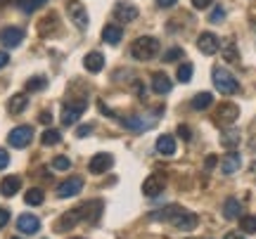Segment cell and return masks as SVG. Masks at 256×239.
<instances>
[{
    "mask_svg": "<svg viewBox=\"0 0 256 239\" xmlns=\"http://www.w3.org/2000/svg\"><path fill=\"white\" fill-rule=\"evenodd\" d=\"M150 221H159V223H174L178 230H185L190 232L197 228V216L190 211H185V209H180V206H166V209H162V211H154L147 216Z\"/></svg>",
    "mask_w": 256,
    "mask_h": 239,
    "instance_id": "obj_1",
    "label": "cell"
},
{
    "mask_svg": "<svg viewBox=\"0 0 256 239\" xmlns=\"http://www.w3.org/2000/svg\"><path fill=\"white\" fill-rule=\"evenodd\" d=\"M130 55L140 59V62H150V59H154L159 55V40L152 36H140L133 40V45H130Z\"/></svg>",
    "mask_w": 256,
    "mask_h": 239,
    "instance_id": "obj_2",
    "label": "cell"
},
{
    "mask_svg": "<svg viewBox=\"0 0 256 239\" xmlns=\"http://www.w3.org/2000/svg\"><path fill=\"white\" fill-rule=\"evenodd\" d=\"M211 78H214V85L218 88V92H223V95H235V92H240L238 78L230 74L228 69H223V66H216Z\"/></svg>",
    "mask_w": 256,
    "mask_h": 239,
    "instance_id": "obj_3",
    "label": "cell"
},
{
    "mask_svg": "<svg viewBox=\"0 0 256 239\" xmlns=\"http://www.w3.org/2000/svg\"><path fill=\"white\" fill-rule=\"evenodd\" d=\"M31 140H34V128L31 126H17V128L10 130L8 135V142L14 149H24L26 145H31Z\"/></svg>",
    "mask_w": 256,
    "mask_h": 239,
    "instance_id": "obj_4",
    "label": "cell"
},
{
    "mask_svg": "<svg viewBox=\"0 0 256 239\" xmlns=\"http://www.w3.org/2000/svg\"><path fill=\"white\" fill-rule=\"evenodd\" d=\"M66 12H69V19L74 21V26L81 28V31H86L88 28V12H86V7H83L78 0H69L66 2Z\"/></svg>",
    "mask_w": 256,
    "mask_h": 239,
    "instance_id": "obj_5",
    "label": "cell"
},
{
    "mask_svg": "<svg viewBox=\"0 0 256 239\" xmlns=\"http://www.w3.org/2000/svg\"><path fill=\"white\" fill-rule=\"evenodd\" d=\"M164 187H166V175L152 173L145 183H142V192H145V197H159V194L164 192Z\"/></svg>",
    "mask_w": 256,
    "mask_h": 239,
    "instance_id": "obj_6",
    "label": "cell"
},
{
    "mask_svg": "<svg viewBox=\"0 0 256 239\" xmlns=\"http://www.w3.org/2000/svg\"><path fill=\"white\" fill-rule=\"evenodd\" d=\"M83 111H86V102H83V100L69 102V104L62 109V123H64V126H74V123L83 116Z\"/></svg>",
    "mask_w": 256,
    "mask_h": 239,
    "instance_id": "obj_7",
    "label": "cell"
},
{
    "mask_svg": "<svg viewBox=\"0 0 256 239\" xmlns=\"http://www.w3.org/2000/svg\"><path fill=\"white\" fill-rule=\"evenodd\" d=\"M197 47H200V52L204 55H216L220 50V40L216 33H211V31H204L200 38H197Z\"/></svg>",
    "mask_w": 256,
    "mask_h": 239,
    "instance_id": "obj_8",
    "label": "cell"
},
{
    "mask_svg": "<svg viewBox=\"0 0 256 239\" xmlns=\"http://www.w3.org/2000/svg\"><path fill=\"white\" fill-rule=\"evenodd\" d=\"M112 166H114V157H112V154H107V152H102V154H95V157L90 159L88 171H90L92 175H102V173H107Z\"/></svg>",
    "mask_w": 256,
    "mask_h": 239,
    "instance_id": "obj_9",
    "label": "cell"
},
{
    "mask_svg": "<svg viewBox=\"0 0 256 239\" xmlns=\"http://www.w3.org/2000/svg\"><path fill=\"white\" fill-rule=\"evenodd\" d=\"M81 190H83L81 178H69V180L60 183V187H57V197H60V199H69V197H76Z\"/></svg>",
    "mask_w": 256,
    "mask_h": 239,
    "instance_id": "obj_10",
    "label": "cell"
},
{
    "mask_svg": "<svg viewBox=\"0 0 256 239\" xmlns=\"http://www.w3.org/2000/svg\"><path fill=\"white\" fill-rule=\"evenodd\" d=\"M24 40V31L17 26H5L0 31V43L5 47H17Z\"/></svg>",
    "mask_w": 256,
    "mask_h": 239,
    "instance_id": "obj_11",
    "label": "cell"
},
{
    "mask_svg": "<svg viewBox=\"0 0 256 239\" xmlns=\"http://www.w3.org/2000/svg\"><path fill=\"white\" fill-rule=\"evenodd\" d=\"M17 230L24 232V235H36L40 230V221L36 216H31V213H22L17 218Z\"/></svg>",
    "mask_w": 256,
    "mask_h": 239,
    "instance_id": "obj_12",
    "label": "cell"
},
{
    "mask_svg": "<svg viewBox=\"0 0 256 239\" xmlns=\"http://www.w3.org/2000/svg\"><path fill=\"white\" fill-rule=\"evenodd\" d=\"M81 221H88V223H98V218H100V213H102V202L100 199H92V202H88V204H83L81 209Z\"/></svg>",
    "mask_w": 256,
    "mask_h": 239,
    "instance_id": "obj_13",
    "label": "cell"
},
{
    "mask_svg": "<svg viewBox=\"0 0 256 239\" xmlns=\"http://www.w3.org/2000/svg\"><path fill=\"white\" fill-rule=\"evenodd\" d=\"M238 116H240V107L232 104V102H223L218 111H216V121H220V123H232Z\"/></svg>",
    "mask_w": 256,
    "mask_h": 239,
    "instance_id": "obj_14",
    "label": "cell"
},
{
    "mask_svg": "<svg viewBox=\"0 0 256 239\" xmlns=\"http://www.w3.org/2000/svg\"><path fill=\"white\" fill-rule=\"evenodd\" d=\"M78 221H81V211H78V209L66 211L62 218H60V223H55V230L57 232H69L72 228H76V225H78Z\"/></svg>",
    "mask_w": 256,
    "mask_h": 239,
    "instance_id": "obj_15",
    "label": "cell"
},
{
    "mask_svg": "<svg viewBox=\"0 0 256 239\" xmlns=\"http://www.w3.org/2000/svg\"><path fill=\"white\" fill-rule=\"evenodd\" d=\"M240 166H242V157L238 152H228L226 157L220 159V171L226 175H232L235 171H240Z\"/></svg>",
    "mask_w": 256,
    "mask_h": 239,
    "instance_id": "obj_16",
    "label": "cell"
},
{
    "mask_svg": "<svg viewBox=\"0 0 256 239\" xmlns=\"http://www.w3.org/2000/svg\"><path fill=\"white\" fill-rule=\"evenodd\" d=\"M83 66H86L90 74H100L102 69H104V57H102V52H88V55L83 57Z\"/></svg>",
    "mask_w": 256,
    "mask_h": 239,
    "instance_id": "obj_17",
    "label": "cell"
},
{
    "mask_svg": "<svg viewBox=\"0 0 256 239\" xmlns=\"http://www.w3.org/2000/svg\"><path fill=\"white\" fill-rule=\"evenodd\" d=\"M114 17L119 19V21H133L138 19V7L136 5H126V2H119L116 7H114Z\"/></svg>",
    "mask_w": 256,
    "mask_h": 239,
    "instance_id": "obj_18",
    "label": "cell"
},
{
    "mask_svg": "<svg viewBox=\"0 0 256 239\" xmlns=\"http://www.w3.org/2000/svg\"><path fill=\"white\" fill-rule=\"evenodd\" d=\"M19 190H22V180H19L17 175H8V178L0 183V194H2V197H14Z\"/></svg>",
    "mask_w": 256,
    "mask_h": 239,
    "instance_id": "obj_19",
    "label": "cell"
},
{
    "mask_svg": "<svg viewBox=\"0 0 256 239\" xmlns=\"http://www.w3.org/2000/svg\"><path fill=\"white\" fill-rule=\"evenodd\" d=\"M121 38H124V31H121V26H116V24H107L104 31H102V40H104L107 45H119Z\"/></svg>",
    "mask_w": 256,
    "mask_h": 239,
    "instance_id": "obj_20",
    "label": "cell"
},
{
    "mask_svg": "<svg viewBox=\"0 0 256 239\" xmlns=\"http://www.w3.org/2000/svg\"><path fill=\"white\" fill-rule=\"evenodd\" d=\"M26 107H28V97L24 95V92H17V95H12V97L8 100V111L10 114H14V116L22 114Z\"/></svg>",
    "mask_w": 256,
    "mask_h": 239,
    "instance_id": "obj_21",
    "label": "cell"
},
{
    "mask_svg": "<svg viewBox=\"0 0 256 239\" xmlns=\"http://www.w3.org/2000/svg\"><path fill=\"white\" fill-rule=\"evenodd\" d=\"M171 88H174V83H171V78L166 74L152 76V90H154L156 95H166V92H171Z\"/></svg>",
    "mask_w": 256,
    "mask_h": 239,
    "instance_id": "obj_22",
    "label": "cell"
},
{
    "mask_svg": "<svg viewBox=\"0 0 256 239\" xmlns=\"http://www.w3.org/2000/svg\"><path fill=\"white\" fill-rule=\"evenodd\" d=\"M124 126L133 133H142V130L152 128V121L142 119V116H128V119H124Z\"/></svg>",
    "mask_w": 256,
    "mask_h": 239,
    "instance_id": "obj_23",
    "label": "cell"
},
{
    "mask_svg": "<svg viewBox=\"0 0 256 239\" xmlns=\"http://www.w3.org/2000/svg\"><path fill=\"white\" fill-rule=\"evenodd\" d=\"M57 26H60L57 14H48L46 19H40V21H38V33H40V36H50L52 31H57Z\"/></svg>",
    "mask_w": 256,
    "mask_h": 239,
    "instance_id": "obj_24",
    "label": "cell"
},
{
    "mask_svg": "<svg viewBox=\"0 0 256 239\" xmlns=\"http://www.w3.org/2000/svg\"><path fill=\"white\" fill-rule=\"evenodd\" d=\"M156 152H159V154H164V157L176 154V140H174V135H162V138L156 140Z\"/></svg>",
    "mask_w": 256,
    "mask_h": 239,
    "instance_id": "obj_25",
    "label": "cell"
},
{
    "mask_svg": "<svg viewBox=\"0 0 256 239\" xmlns=\"http://www.w3.org/2000/svg\"><path fill=\"white\" fill-rule=\"evenodd\" d=\"M211 104H214V95H211V92H197V95L192 97V109H197V111L209 109Z\"/></svg>",
    "mask_w": 256,
    "mask_h": 239,
    "instance_id": "obj_26",
    "label": "cell"
},
{
    "mask_svg": "<svg viewBox=\"0 0 256 239\" xmlns=\"http://www.w3.org/2000/svg\"><path fill=\"white\" fill-rule=\"evenodd\" d=\"M223 216L228 218V221H235L242 216V204L238 199H228V202L223 204Z\"/></svg>",
    "mask_w": 256,
    "mask_h": 239,
    "instance_id": "obj_27",
    "label": "cell"
},
{
    "mask_svg": "<svg viewBox=\"0 0 256 239\" xmlns=\"http://www.w3.org/2000/svg\"><path fill=\"white\" fill-rule=\"evenodd\" d=\"M240 138H242V135H240V130L238 128H230V126L220 133V140H223V145H226V147H238Z\"/></svg>",
    "mask_w": 256,
    "mask_h": 239,
    "instance_id": "obj_28",
    "label": "cell"
},
{
    "mask_svg": "<svg viewBox=\"0 0 256 239\" xmlns=\"http://www.w3.org/2000/svg\"><path fill=\"white\" fill-rule=\"evenodd\" d=\"M24 202H26L28 206H40V204L46 202V194H43L40 187H31V190L24 194Z\"/></svg>",
    "mask_w": 256,
    "mask_h": 239,
    "instance_id": "obj_29",
    "label": "cell"
},
{
    "mask_svg": "<svg viewBox=\"0 0 256 239\" xmlns=\"http://www.w3.org/2000/svg\"><path fill=\"white\" fill-rule=\"evenodd\" d=\"M40 142L46 145V147H52V145H57V142H62V133L55 128H48L43 135H40Z\"/></svg>",
    "mask_w": 256,
    "mask_h": 239,
    "instance_id": "obj_30",
    "label": "cell"
},
{
    "mask_svg": "<svg viewBox=\"0 0 256 239\" xmlns=\"http://www.w3.org/2000/svg\"><path fill=\"white\" fill-rule=\"evenodd\" d=\"M46 85H48L46 76H34V78H28L26 81V90L28 92H38V90H43Z\"/></svg>",
    "mask_w": 256,
    "mask_h": 239,
    "instance_id": "obj_31",
    "label": "cell"
},
{
    "mask_svg": "<svg viewBox=\"0 0 256 239\" xmlns=\"http://www.w3.org/2000/svg\"><path fill=\"white\" fill-rule=\"evenodd\" d=\"M240 230L244 232V235H254L256 232V216H244V218L240 221Z\"/></svg>",
    "mask_w": 256,
    "mask_h": 239,
    "instance_id": "obj_32",
    "label": "cell"
},
{
    "mask_svg": "<svg viewBox=\"0 0 256 239\" xmlns=\"http://www.w3.org/2000/svg\"><path fill=\"white\" fill-rule=\"evenodd\" d=\"M48 0H19V7L22 12H36L38 7H43Z\"/></svg>",
    "mask_w": 256,
    "mask_h": 239,
    "instance_id": "obj_33",
    "label": "cell"
},
{
    "mask_svg": "<svg viewBox=\"0 0 256 239\" xmlns=\"http://www.w3.org/2000/svg\"><path fill=\"white\" fill-rule=\"evenodd\" d=\"M190 78H192V64H190V62H185V64L178 66V81L188 83Z\"/></svg>",
    "mask_w": 256,
    "mask_h": 239,
    "instance_id": "obj_34",
    "label": "cell"
},
{
    "mask_svg": "<svg viewBox=\"0 0 256 239\" xmlns=\"http://www.w3.org/2000/svg\"><path fill=\"white\" fill-rule=\"evenodd\" d=\"M52 168H55V171H69V168H72V161H69V157H55L52 159Z\"/></svg>",
    "mask_w": 256,
    "mask_h": 239,
    "instance_id": "obj_35",
    "label": "cell"
},
{
    "mask_svg": "<svg viewBox=\"0 0 256 239\" xmlns=\"http://www.w3.org/2000/svg\"><path fill=\"white\" fill-rule=\"evenodd\" d=\"M211 21H214V24H218V21H223V19H226V7H223V5H216V7H214V12H211Z\"/></svg>",
    "mask_w": 256,
    "mask_h": 239,
    "instance_id": "obj_36",
    "label": "cell"
},
{
    "mask_svg": "<svg viewBox=\"0 0 256 239\" xmlns=\"http://www.w3.org/2000/svg\"><path fill=\"white\" fill-rule=\"evenodd\" d=\"M180 57H183V50H180V47H171L164 55V62H176V59H180Z\"/></svg>",
    "mask_w": 256,
    "mask_h": 239,
    "instance_id": "obj_37",
    "label": "cell"
},
{
    "mask_svg": "<svg viewBox=\"0 0 256 239\" xmlns=\"http://www.w3.org/2000/svg\"><path fill=\"white\" fill-rule=\"evenodd\" d=\"M223 57H226V62H235V59H238V55H235V45H232V43H228V47L223 50Z\"/></svg>",
    "mask_w": 256,
    "mask_h": 239,
    "instance_id": "obj_38",
    "label": "cell"
},
{
    "mask_svg": "<svg viewBox=\"0 0 256 239\" xmlns=\"http://www.w3.org/2000/svg\"><path fill=\"white\" fill-rule=\"evenodd\" d=\"M90 133H92V126L86 123V126H78V128H76V138H86V135H90Z\"/></svg>",
    "mask_w": 256,
    "mask_h": 239,
    "instance_id": "obj_39",
    "label": "cell"
},
{
    "mask_svg": "<svg viewBox=\"0 0 256 239\" xmlns=\"http://www.w3.org/2000/svg\"><path fill=\"white\" fill-rule=\"evenodd\" d=\"M178 135H180V138H183V140H190V138H192L190 128H188L185 123H180V126H178Z\"/></svg>",
    "mask_w": 256,
    "mask_h": 239,
    "instance_id": "obj_40",
    "label": "cell"
},
{
    "mask_svg": "<svg viewBox=\"0 0 256 239\" xmlns=\"http://www.w3.org/2000/svg\"><path fill=\"white\" fill-rule=\"evenodd\" d=\"M8 223H10V211L8 209H0V230H2Z\"/></svg>",
    "mask_w": 256,
    "mask_h": 239,
    "instance_id": "obj_41",
    "label": "cell"
},
{
    "mask_svg": "<svg viewBox=\"0 0 256 239\" xmlns=\"http://www.w3.org/2000/svg\"><path fill=\"white\" fill-rule=\"evenodd\" d=\"M8 164H10V154L5 152V149H0V171L8 168Z\"/></svg>",
    "mask_w": 256,
    "mask_h": 239,
    "instance_id": "obj_42",
    "label": "cell"
},
{
    "mask_svg": "<svg viewBox=\"0 0 256 239\" xmlns=\"http://www.w3.org/2000/svg\"><path fill=\"white\" fill-rule=\"evenodd\" d=\"M214 0H192V7H197V9H204V7H209Z\"/></svg>",
    "mask_w": 256,
    "mask_h": 239,
    "instance_id": "obj_43",
    "label": "cell"
},
{
    "mask_svg": "<svg viewBox=\"0 0 256 239\" xmlns=\"http://www.w3.org/2000/svg\"><path fill=\"white\" fill-rule=\"evenodd\" d=\"M216 164H218V157H216V154H209V157H206V168L211 171Z\"/></svg>",
    "mask_w": 256,
    "mask_h": 239,
    "instance_id": "obj_44",
    "label": "cell"
},
{
    "mask_svg": "<svg viewBox=\"0 0 256 239\" xmlns=\"http://www.w3.org/2000/svg\"><path fill=\"white\" fill-rule=\"evenodd\" d=\"M8 62H10V55L0 50V69H5V66H8Z\"/></svg>",
    "mask_w": 256,
    "mask_h": 239,
    "instance_id": "obj_45",
    "label": "cell"
},
{
    "mask_svg": "<svg viewBox=\"0 0 256 239\" xmlns=\"http://www.w3.org/2000/svg\"><path fill=\"white\" fill-rule=\"evenodd\" d=\"M226 239H244V232H228Z\"/></svg>",
    "mask_w": 256,
    "mask_h": 239,
    "instance_id": "obj_46",
    "label": "cell"
},
{
    "mask_svg": "<svg viewBox=\"0 0 256 239\" xmlns=\"http://www.w3.org/2000/svg\"><path fill=\"white\" fill-rule=\"evenodd\" d=\"M38 119H40V123H50V121H52V116H50L48 111H43V114H40Z\"/></svg>",
    "mask_w": 256,
    "mask_h": 239,
    "instance_id": "obj_47",
    "label": "cell"
},
{
    "mask_svg": "<svg viewBox=\"0 0 256 239\" xmlns=\"http://www.w3.org/2000/svg\"><path fill=\"white\" fill-rule=\"evenodd\" d=\"M156 2H159L162 7H171V5H176L178 0H156Z\"/></svg>",
    "mask_w": 256,
    "mask_h": 239,
    "instance_id": "obj_48",
    "label": "cell"
},
{
    "mask_svg": "<svg viewBox=\"0 0 256 239\" xmlns=\"http://www.w3.org/2000/svg\"><path fill=\"white\" fill-rule=\"evenodd\" d=\"M72 239H83V237H72Z\"/></svg>",
    "mask_w": 256,
    "mask_h": 239,
    "instance_id": "obj_49",
    "label": "cell"
},
{
    "mask_svg": "<svg viewBox=\"0 0 256 239\" xmlns=\"http://www.w3.org/2000/svg\"><path fill=\"white\" fill-rule=\"evenodd\" d=\"M12 239H22V237H12Z\"/></svg>",
    "mask_w": 256,
    "mask_h": 239,
    "instance_id": "obj_50",
    "label": "cell"
}]
</instances>
